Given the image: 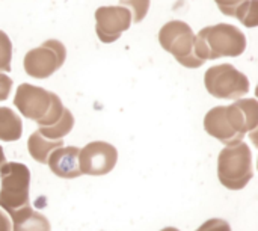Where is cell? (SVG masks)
I'll return each mask as SVG.
<instances>
[{"label":"cell","instance_id":"obj_1","mask_svg":"<svg viewBox=\"0 0 258 231\" xmlns=\"http://www.w3.org/2000/svg\"><path fill=\"white\" fill-rule=\"evenodd\" d=\"M258 126V103L254 98L239 100L230 106H218L204 118L206 132L230 145L242 142L243 136Z\"/></svg>","mask_w":258,"mask_h":231},{"label":"cell","instance_id":"obj_2","mask_svg":"<svg viewBox=\"0 0 258 231\" xmlns=\"http://www.w3.org/2000/svg\"><path fill=\"white\" fill-rule=\"evenodd\" d=\"M246 48V36L240 29L221 23L207 26L195 36L194 51L198 59H218L224 56H240Z\"/></svg>","mask_w":258,"mask_h":231},{"label":"cell","instance_id":"obj_3","mask_svg":"<svg viewBox=\"0 0 258 231\" xmlns=\"http://www.w3.org/2000/svg\"><path fill=\"white\" fill-rule=\"evenodd\" d=\"M14 104L24 118L39 124V127L53 126L63 113V104L54 92L39 86L23 83L17 88Z\"/></svg>","mask_w":258,"mask_h":231},{"label":"cell","instance_id":"obj_4","mask_svg":"<svg viewBox=\"0 0 258 231\" xmlns=\"http://www.w3.org/2000/svg\"><path fill=\"white\" fill-rule=\"evenodd\" d=\"M219 182L231 189H243L252 179V157L251 150L245 142L227 145L218 159Z\"/></svg>","mask_w":258,"mask_h":231},{"label":"cell","instance_id":"obj_5","mask_svg":"<svg viewBox=\"0 0 258 231\" xmlns=\"http://www.w3.org/2000/svg\"><path fill=\"white\" fill-rule=\"evenodd\" d=\"M159 42L162 48L171 53L183 67L198 68L204 64L194 51L195 33L186 21H168L159 32Z\"/></svg>","mask_w":258,"mask_h":231},{"label":"cell","instance_id":"obj_6","mask_svg":"<svg viewBox=\"0 0 258 231\" xmlns=\"http://www.w3.org/2000/svg\"><path fill=\"white\" fill-rule=\"evenodd\" d=\"M0 207L8 213L24 206H29V185L30 172L23 163L9 162L0 166Z\"/></svg>","mask_w":258,"mask_h":231},{"label":"cell","instance_id":"obj_7","mask_svg":"<svg viewBox=\"0 0 258 231\" xmlns=\"http://www.w3.org/2000/svg\"><path fill=\"white\" fill-rule=\"evenodd\" d=\"M204 83L213 97L224 100H237L249 91L248 77L230 64L209 68L204 76Z\"/></svg>","mask_w":258,"mask_h":231},{"label":"cell","instance_id":"obj_8","mask_svg":"<svg viewBox=\"0 0 258 231\" xmlns=\"http://www.w3.org/2000/svg\"><path fill=\"white\" fill-rule=\"evenodd\" d=\"M65 57V45L57 39H47L42 45L26 53L24 71L35 79H47L63 65Z\"/></svg>","mask_w":258,"mask_h":231},{"label":"cell","instance_id":"obj_9","mask_svg":"<svg viewBox=\"0 0 258 231\" xmlns=\"http://www.w3.org/2000/svg\"><path fill=\"white\" fill-rule=\"evenodd\" d=\"M118 160V151L113 145L95 141L79 151V166L82 174L104 176L110 172Z\"/></svg>","mask_w":258,"mask_h":231},{"label":"cell","instance_id":"obj_10","mask_svg":"<svg viewBox=\"0 0 258 231\" xmlns=\"http://www.w3.org/2000/svg\"><path fill=\"white\" fill-rule=\"evenodd\" d=\"M95 32L100 41L109 44L122 35L132 24L130 9L118 6H100L95 11Z\"/></svg>","mask_w":258,"mask_h":231},{"label":"cell","instance_id":"obj_11","mask_svg":"<svg viewBox=\"0 0 258 231\" xmlns=\"http://www.w3.org/2000/svg\"><path fill=\"white\" fill-rule=\"evenodd\" d=\"M79 148L77 147H60L48 156L50 171L60 179H77L82 176L79 166Z\"/></svg>","mask_w":258,"mask_h":231},{"label":"cell","instance_id":"obj_12","mask_svg":"<svg viewBox=\"0 0 258 231\" xmlns=\"http://www.w3.org/2000/svg\"><path fill=\"white\" fill-rule=\"evenodd\" d=\"M9 216L12 219V231H51L48 219L30 206L12 210Z\"/></svg>","mask_w":258,"mask_h":231},{"label":"cell","instance_id":"obj_13","mask_svg":"<svg viewBox=\"0 0 258 231\" xmlns=\"http://www.w3.org/2000/svg\"><path fill=\"white\" fill-rule=\"evenodd\" d=\"M23 133L20 117L9 107H0V141H18Z\"/></svg>","mask_w":258,"mask_h":231},{"label":"cell","instance_id":"obj_14","mask_svg":"<svg viewBox=\"0 0 258 231\" xmlns=\"http://www.w3.org/2000/svg\"><path fill=\"white\" fill-rule=\"evenodd\" d=\"M60 147H63L62 139L60 141H50V139H45L44 136H41L38 132H35L27 141V148H29L30 156L39 163H47L48 156L56 148H60Z\"/></svg>","mask_w":258,"mask_h":231},{"label":"cell","instance_id":"obj_15","mask_svg":"<svg viewBox=\"0 0 258 231\" xmlns=\"http://www.w3.org/2000/svg\"><path fill=\"white\" fill-rule=\"evenodd\" d=\"M74 127V117L68 109H63L62 117L50 127H39L36 132L50 141H60L63 136H67Z\"/></svg>","mask_w":258,"mask_h":231},{"label":"cell","instance_id":"obj_16","mask_svg":"<svg viewBox=\"0 0 258 231\" xmlns=\"http://www.w3.org/2000/svg\"><path fill=\"white\" fill-rule=\"evenodd\" d=\"M257 0H248L236 11V18H239L246 27H255L258 24L257 15Z\"/></svg>","mask_w":258,"mask_h":231},{"label":"cell","instance_id":"obj_17","mask_svg":"<svg viewBox=\"0 0 258 231\" xmlns=\"http://www.w3.org/2000/svg\"><path fill=\"white\" fill-rule=\"evenodd\" d=\"M11 59H12V44L9 36L0 30V71L11 70Z\"/></svg>","mask_w":258,"mask_h":231},{"label":"cell","instance_id":"obj_18","mask_svg":"<svg viewBox=\"0 0 258 231\" xmlns=\"http://www.w3.org/2000/svg\"><path fill=\"white\" fill-rule=\"evenodd\" d=\"M121 6H130L133 9V21L141 23L150 9V0H121Z\"/></svg>","mask_w":258,"mask_h":231},{"label":"cell","instance_id":"obj_19","mask_svg":"<svg viewBox=\"0 0 258 231\" xmlns=\"http://www.w3.org/2000/svg\"><path fill=\"white\" fill-rule=\"evenodd\" d=\"M219 11L224 14V15H228V17H234L236 15V11L243 5L246 3L248 0H215Z\"/></svg>","mask_w":258,"mask_h":231},{"label":"cell","instance_id":"obj_20","mask_svg":"<svg viewBox=\"0 0 258 231\" xmlns=\"http://www.w3.org/2000/svg\"><path fill=\"white\" fill-rule=\"evenodd\" d=\"M197 231H231V227L224 219H210L204 222Z\"/></svg>","mask_w":258,"mask_h":231},{"label":"cell","instance_id":"obj_21","mask_svg":"<svg viewBox=\"0 0 258 231\" xmlns=\"http://www.w3.org/2000/svg\"><path fill=\"white\" fill-rule=\"evenodd\" d=\"M11 88H12V79L3 73H0V101H3L9 97Z\"/></svg>","mask_w":258,"mask_h":231},{"label":"cell","instance_id":"obj_22","mask_svg":"<svg viewBox=\"0 0 258 231\" xmlns=\"http://www.w3.org/2000/svg\"><path fill=\"white\" fill-rule=\"evenodd\" d=\"M0 231H12V224L9 218L0 210Z\"/></svg>","mask_w":258,"mask_h":231},{"label":"cell","instance_id":"obj_23","mask_svg":"<svg viewBox=\"0 0 258 231\" xmlns=\"http://www.w3.org/2000/svg\"><path fill=\"white\" fill-rule=\"evenodd\" d=\"M5 163V154H3V148L0 147V166Z\"/></svg>","mask_w":258,"mask_h":231},{"label":"cell","instance_id":"obj_24","mask_svg":"<svg viewBox=\"0 0 258 231\" xmlns=\"http://www.w3.org/2000/svg\"><path fill=\"white\" fill-rule=\"evenodd\" d=\"M162 231H178L177 228H174V227H168V228H163Z\"/></svg>","mask_w":258,"mask_h":231}]
</instances>
